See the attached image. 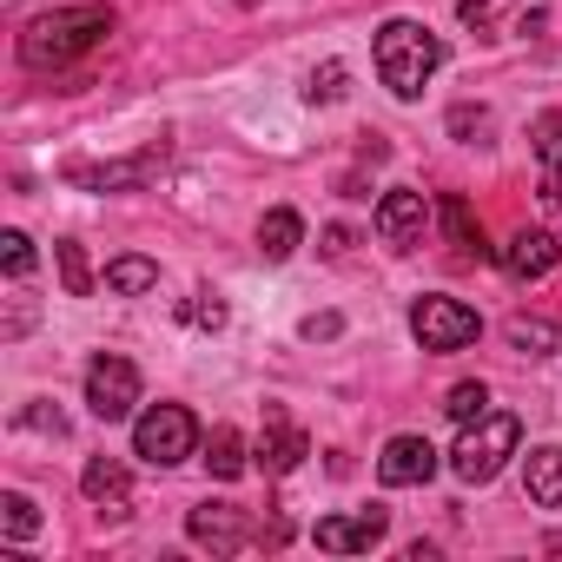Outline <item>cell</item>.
<instances>
[{"label":"cell","mask_w":562,"mask_h":562,"mask_svg":"<svg viewBox=\"0 0 562 562\" xmlns=\"http://www.w3.org/2000/svg\"><path fill=\"white\" fill-rule=\"evenodd\" d=\"M238 8H258V0H238Z\"/></svg>","instance_id":"4dcf8cb0"},{"label":"cell","mask_w":562,"mask_h":562,"mask_svg":"<svg viewBox=\"0 0 562 562\" xmlns=\"http://www.w3.org/2000/svg\"><path fill=\"white\" fill-rule=\"evenodd\" d=\"M133 450L153 463V470H172L199 450V417L186 404H146L133 417Z\"/></svg>","instance_id":"277c9868"},{"label":"cell","mask_w":562,"mask_h":562,"mask_svg":"<svg viewBox=\"0 0 562 562\" xmlns=\"http://www.w3.org/2000/svg\"><path fill=\"white\" fill-rule=\"evenodd\" d=\"M299 245H305V218H299L292 205H271V212L258 218V251H265L271 265H285Z\"/></svg>","instance_id":"e0dca14e"},{"label":"cell","mask_w":562,"mask_h":562,"mask_svg":"<svg viewBox=\"0 0 562 562\" xmlns=\"http://www.w3.org/2000/svg\"><path fill=\"white\" fill-rule=\"evenodd\" d=\"M529 146H536V166H542V205H562V113H536L529 126Z\"/></svg>","instance_id":"5bb4252c"},{"label":"cell","mask_w":562,"mask_h":562,"mask_svg":"<svg viewBox=\"0 0 562 562\" xmlns=\"http://www.w3.org/2000/svg\"><path fill=\"white\" fill-rule=\"evenodd\" d=\"M424 225H430V205H424V192H411V186H391V192L378 199V238H384L391 251H417V245H424Z\"/></svg>","instance_id":"9c48e42d"},{"label":"cell","mask_w":562,"mask_h":562,"mask_svg":"<svg viewBox=\"0 0 562 562\" xmlns=\"http://www.w3.org/2000/svg\"><path fill=\"white\" fill-rule=\"evenodd\" d=\"M80 490H87V503H100L106 516H126V503H133V470H126L120 457H93V463L80 470Z\"/></svg>","instance_id":"4fadbf2b"},{"label":"cell","mask_w":562,"mask_h":562,"mask_svg":"<svg viewBox=\"0 0 562 562\" xmlns=\"http://www.w3.org/2000/svg\"><path fill=\"white\" fill-rule=\"evenodd\" d=\"M186 536H192L199 549H212V555H238V549L265 542V536L251 529V516H245L238 503H199V509L186 516Z\"/></svg>","instance_id":"52a82bcc"},{"label":"cell","mask_w":562,"mask_h":562,"mask_svg":"<svg viewBox=\"0 0 562 562\" xmlns=\"http://www.w3.org/2000/svg\"><path fill=\"white\" fill-rule=\"evenodd\" d=\"M345 331V318L338 312H318V318H305V338H338Z\"/></svg>","instance_id":"f1b7e54d"},{"label":"cell","mask_w":562,"mask_h":562,"mask_svg":"<svg viewBox=\"0 0 562 562\" xmlns=\"http://www.w3.org/2000/svg\"><path fill=\"white\" fill-rule=\"evenodd\" d=\"M490 411V391L483 384H450V397H443V417L450 424H476Z\"/></svg>","instance_id":"484cf974"},{"label":"cell","mask_w":562,"mask_h":562,"mask_svg":"<svg viewBox=\"0 0 562 562\" xmlns=\"http://www.w3.org/2000/svg\"><path fill=\"white\" fill-rule=\"evenodd\" d=\"M496 258H503V271L516 278V285H529V278H549V271L562 265V245H555V232H542V225L529 232V225H522Z\"/></svg>","instance_id":"8fae6325"},{"label":"cell","mask_w":562,"mask_h":562,"mask_svg":"<svg viewBox=\"0 0 562 562\" xmlns=\"http://www.w3.org/2000/svg\"><path fill=\"white\" fill-rule=\"evenodd\" d=\"M0 536H8V542L41 536V503L27 490H0Z\"/></svg>","instance_id":"ffe728a7"},{"label":"cell","mask_w":562,"mask_h":562,"mask_svg":"<svg viewBox=\"0 0 562 562\" xmlns=\"http://www.w3.org/2000/svg\"><path fill=\"white\" fill-rule=\"evenodd\" d=\"M54 265H60L67 299H87V292H93V265H87V251H80L74 238H60V245H54Z\"/></svg>","instance_id":"603a6c76"},{"label":"cell","mask_w":562,"mask_h":562,"mask_svg":"<svg viewBox=\"0 0 562 562\" xmlns=\"http://www.w3.org/2000/svg\"><path fill=\"white\" fill-rule=\"evenodd\" d=\"M153 285H159V265H153V258H139V251L106 265V292H113V299H146Z\"/></svg>","instance_id":"d6986e66"},{"label":"cell","mask_w":562,"mask_h":562,"mask_svg":"<svg viewBox=\"0 0 562 562\" xmlns=\"http://www.w3.org/2000/svg\"><path fill=\"white\" fill-rule=\"evenodd\" d=\"M0 265H8V278H34V238L27 232H0Z\"/></svg>","instance_id":"4316f807"},{"label":"cell","mask_w":562,"mask_h":562,"mask_svg":"<svg viewBox=\"0 0 562 562\" xmlns=\"http://www.w3.org/2000/svg\"><path fill=\"white\" fill-rule=\"evenodd\" d=\"M133 404H139V364L120 351H100L87 364V411L100 424H120V417H133Z\"/></svg>","instance_id":"8992f818"},{"label":"cell","mask_w":562,"mask_h":562,"mask_svg":"<svg viewBox=\"0 0 562 562\" xmlns=\"http://www.w3.org/2000/svg\"><path fill=\"white\" fill-rule=\"evenodd\" d=\"M113 34V8H54L41 21H27L21 34V60L34 74H67L80 54H93Z\"/></svg>","instance_id":"6da1fadb"},{"label":"cell","mask_w":562,"mask_h":562,"mask_svg":"<svg viewBox=\"0 0 562 562\" xmlns=\"http://www.w3.org/2000/svg\"><path fill=\"white\" fill-rule=\"evenodd\" d=\"M305 430L285 417V411H265V437H258V463L271 470V476H285V470H299L305 463Z\"/></svg>","instance_id":"7c38bea8"},{"label":"cell","mask_w":562,"mask_h":562,"mask_svg":"<svg viewBox=\"0 0 562 562\" xmlns=\"http://www.w3.org/2000/svg\"><path fill=\"white\" fill-rule=\"evenodd\" d=\"M205 470H212L218 483H232V476H245V437H238L232 424H218V430L205 437Z\"/></svg>","instance_id":"44dd1931"},{"label":"cell","mask_w":562,"mask_h":562,"mask_svg":"<svg viewBox=\"0 0 562 562\" xmlns=\"http://www.w3.org/2000/svg\"><path fill=\"white\" fill-rule=\"evenodd\" d=\"M457 14H463L470 27H483V21H490V0H457Z\"/></svg>","instance_id":"f546056e"},{"label":"cell","mask_w":562,"mask_h":562,"mask_svg":"<svg viewBox=\"0 0 562 562\" xmlns=\"http://www.w3.org/2000/svg\"><path fill=\"white\" fill-rule=\"evenodd\" d=\"M411 338H417L424 351H463V345H476V338H483V318H476L463 299L430 292V299H417V305H411Z\"/></svg>","instance_id":"5b68a950"},{"label":"cell","mask_w":562,"mask_h":562,"mask_svg":"<svg viewBox=\"0 0 562 562\" xmlns=\"http://www.w3.org/2000/svg\"><path fill=\"white\" fill-rule=\"evenodd\" d=\"M522 490L536 509H562V443H542L522 457Z\"/></svg>","instance_id":"2e32d148"},{"label":"cell","mask_w":562,"mask_h":562,"mask_svg":"<svg viewBox=\"0 0 562 562\" xmlns=\"http://www.w3.org/2000/svg\"><path fill=\"white\" fill-rule=\"evenodd\" d=\"M345 60H325V67H312V80H305V100L312 106H331V100H345Z\"/></svg>","instance_id":"d4e9b609"},{"label":"cell","mask_w":562,"mask_h":562,"mask_svg":"<svg viewBox=\"0 0 562 562\" xmlns=\"http://www.w3.org/2000/svg\"><path fill=\"white\" fill-rule=\"evenodd\" d=\"M371 54H378V74H384V87H391L397 100H417V93L430 87V74L443 67V41H437L424 21H384Z\"/></svg>","instance_id":"7a4b0ae2"},{"label":"cell","mask_w":562,"mask_h":562,"mask_svg":"<svg viewBox=\"0 0 562 562\" xmlns=\"http://www.w3.org/2000/svg\"><path fill=\"white\" fill-rule=\"evenodd\" d=\"M437 218H443V232H450V245H457L463 258H483V251H490V245H483V225H476V212H470V199L443 192V199H437Z\"/></svg>","instance_id":"ac0fdd59"},{"label":"cell","mask_w":562,"mask_h":562,"mask_svg":"<svg viewBox=\"0 0 562 562\" xmlns=\"http://www.w3.org/2000/svg\"><path fill=\"white\" fill-rule=\"evenodd\" d=\"M503 338H509L516 351H529V358H555V351H562V325H549V318H509Z\"/></svg>","instance_id":"7402d4cb"},{"label":"cell","mask_w":562,"mask_h":562,"mask_svg":"<svg viewBox=\"0 0 562 562\" xmlns=\"http://www.w3.org/2000/svg\"><path fill=\"white\" fill-rule=\"evenodd\" d=\"M516 443H522V424H516L509 411H483L476 424H463V437H457V450H450V470H457L463 483H490V476L516 457Z\"/></svg>","instance_id":"3957f363"},{"label":"cell","mask_w":562,"mask_h":562,"mask_svg":"<svg viewBox=\"0 0 562 562\" xmlns=\"http://www.w3.org/2000/svg\"><path fill=\"white\" fill-rule=\"evenodd\" d=\"M225 318H232V312H225L218 292H192V299L179 305V325H186V331H225Z\"/></svg>","instance_id":"cb8c5ba5"},{"label":"cell","mask_w":562,"mask_h":562,"mask_svg":"<svg viewBox=\"0 0 562 562\" xmlns=\"http://www.w3.org/2000/svg\"><path fill=\"white\" fill-rule=\"evenodd\" d=\"M312 536H318L325 555H371V549L391 536V509L371 503V509H351V516H318Z\"/></svg>","instance_id":"ba28073f"},{"label":"cell","mask_w":562,"mask_h":562,"mask_svg":"<svg viewBox=\"0 0 562 562\" xmlns=\"http://www.w3.org/2000/svg\"><path fill=\"white\" fill-rule=\"evenodd\" d=\"M159 159H166V146H153V153H139V159H120V166H67V179L74 186H100V192H113V186H146L153 172H159Z\"/></svg>","instance_id":"9a60e30c"},{"label":"cell","mask_w":562,"mask_h":562,"mask_svg":"<svg viewBox=\"0 0 562 562\" xmlns=\"http://www.w3.org/2000/svg\"><path fill=\"white\" fill-rule=\"evenodd\" d=\"M450 133H457V139H470V146H476V139H483V133H490V113H483V106H457V113H450Z\"/></svg>","instance_id":"83f0119b"},{"label":"cell","mask_w":562,"mask_h":562,"mask_svg":"<svg viewBox=\"0 0 562 562\" xmlns=\"http://www.w3.org/2000/svg\"><path fill=\"white\" fill-rule=\"evenodd\" d=\"M430 476H437L430 437H391V443L378 450V483H384V490H417V483H430Z\"/></svg>","instance_id":"30bf717a"}]
</instances>
